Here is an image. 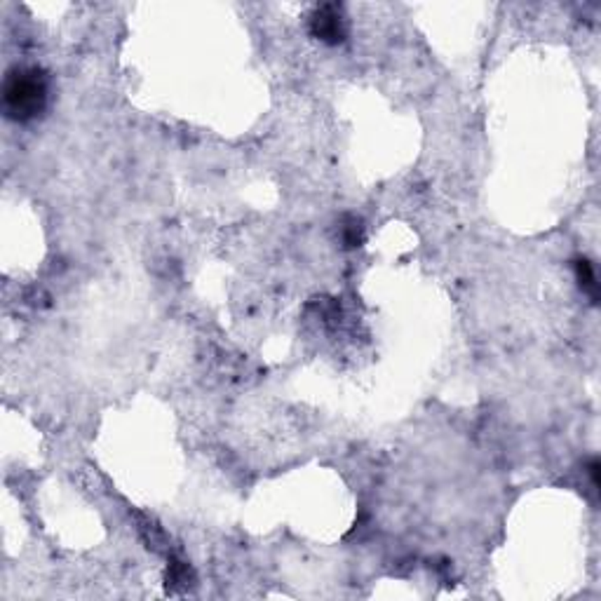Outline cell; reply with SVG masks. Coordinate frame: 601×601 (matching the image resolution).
I'll return each mask as SVG.
<instances>
[{
    "label": "cell",
    "mask_w": 601,
    "mask_h": 601,
    "mask_svg": "<svg viewBox=\"0 0 601 601\" xmlns=\"http://www.w3.org/2000/svg\"><path fill=\"white\" fill-rule=\"evenodd\" d=\"M364 240V228H362V221L350 216L348 223L343 226V242L345 247H359V242Z\"/></svg>",
    "instance_id": "277c9868"
},
{
    "label": "cell",
    "mask_w": 601,
    "mask_h": 601,
    "mask_svg": "<svg viewBox=\"0 0 601 601\" xmlns=\"http://www.w3.org/2000/svg\"><path fill=\"white\" fill-rule=\"evenodd\" d=\"M590 475H592V484L599 486V463L597 461L590 463Z\"/></svg>",
    "instance_id": "5b68a950"
},
{
    "label": "cell",
    "mask_w": 601,
    "mask_h": 601,
    "mask_svg": "<svg viewBox=\"0 0 601 601\" xmlns=\"http://www.w3.org/2000/svg\"><path fill=\"white\" fill-rule=\"evenodd\" d=\"M311 33L324 45H340L348 35V22H345L343 8L334 3L318 5L311 15Z\"/></svg>",
    "instance_id": "7a4b0ae2"
},
{
    "label": "cell",
    "mask_w": 601,
    "mask_h": 601,
    "mask_svg": "<svg viewBox=\"0 0 601 601\" xmlns=\"http://www.w3.org/2000/svg\"><path fill=\"white\" fill-rule=\"evenodd\" d=\"M575 272H578V280H580L582 291H587V294H590L592 299L597 301L599 299V284H597V275H594L592 263L587 261V258H580V261L575 263Z\"/></svg>",
    "instance_id": "3957f363"
},
{
    "label": "cell",
    "mask_w": 601,
    "mask_h": 601,
    "mask_svg": "<svg viewBox=\"0 0 601 601\" xmlns=\"http://www.w3.org/2000/svg\"><path fill=\"white\" fill-rule=\"evenodd\" d=\"M49 83L42 68L15 66L3 80V110L15 122H31L45 113Z\"/></svg>",
    "instance_id": "6da1fadb"
}]
</instances>
